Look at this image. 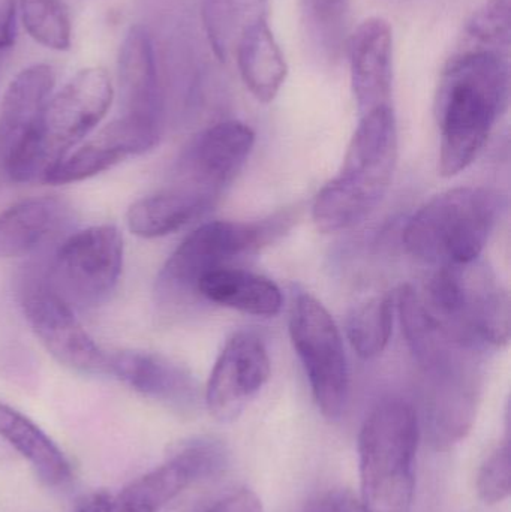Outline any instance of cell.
Returning <instances> with one entry per match:
<instances>
[{"label": "cell", "mask_w": 511, "mask_h": 512, "mask_svg": "<svg viewBox=\"0 0 511 512\" xmlns=\"http://www.w3.org/2000/svg\"><path fill=\"white\" fill-rule=\"evenodd\" d=\"M510 98L509 56L459 50L438 84L435 116L440 126L441 176L453 177L476 161Z\"/></svg>", "instance_id": "cell-1"}, {"label": "cell", "mask_w": 511, "mask_h": 512, "mask_svg": "<svg viewBox=\"0 0 511 512\" xmlns=\"http://www.w3.org/2000/svg\"><path fill=\"white\" fill-rule=\"evenodd\" d=\"M398 162V128L392 107L365 114L351 138L344 164L314 201L318 230L341 233L362 224L386 197Z\"/></svg>", "instance_id": "cell-2"}, {"label": "cell", "mask_w": 511, "mask_h": 512, "mask_svg": "<svg viewBox=\"0 0 511 512\" xmlns=\"http://www.w3.org/2000/svg\"><path fill=\"white\" fill-rule=\"evenodd\" d=\"M420 421L401 399L372 409L360 430L362 502L369 512H411Z\"/></svg>", "instance_id": "cell-3"}, {"label": "cell", "mask_w": 511, "mask_h": 512, "mask_svg": "<svg viewBox=\"0 0 511 512\" xmlns=\"http://www.w3.org/2000/svg\"><path fill=\"white\" fill-rule=\"evenodd\" d=\"M503 198L486 188H455L426 203L404 230L408 254L426 264H468L488 245Z\"/></svg>", "instance_id": "cell-4"}, {"label": "cell", "mask_w": 511, "mask_h": 512, "mask_svg": "<svg viewBox=\"0 0 511 512\" xmlns=\"http://www.w3.org/2000/svg\"><path fill=\"white\" fill-rule=\"evenodd\" d=\"M420 295L429 312L465 345L483 352L509 343V292L480 259L438 268Z\"/></svg>", "instance_id": "cell-5"}, {"label": "cell", "mask_w": 511, "mask_h": 512, "mask_svg": "<svg viewBox=\"0 0 511 512\" xmlns=\"http://www.w3.org/2000/svg\"><path fill=\"white\" fill-rule=\"evenodd\" d=\"M290 221L287 215L255 224L216 221L189 234L158 274L155 297L159 309L177 313L194 304L198 282L206 274L260 251L281 236Z\"/></svg>", "instance_id": "cell-6"}, {"label": "cell", "mask_w": 511, "mask_h": 512, "mask_svg": "<svg viewBox=\"0 0 511 512\" xmlns=\"http://www.w3.org/2000/svg\"><path fill=\"white\" fill-rule=\"evenodd\" d=\"M113 86L104 69L78 72L62 90L48 99L35 137L5 171L12 182L45 180L107 114Z\"/></svg>", "instance_id": "cell-7"}, {"label": "cell", "mask_w": 511, "mask_h": 512, "mask_svg": "<svg viewBox=\"0 0 511 512\" xmlns=\"http://www.w3.org/2000/svg\"><path fill=\"white\" fill-rule=\"evenodd\" d=\"M122 264L119 230L113 225H99L65 240L41 276L71 309H93L113 294Z\"/></svg>", "instance_id": "cell-8"}, {"label": "cell", "mask_w": 511, "mask_h": 512, "mask_svg": "<svg viewBox=\"0 0 511 512\" xmlns=\"http://www.w3.org/2000/svg\"><path fill=\"white\" fill-rule=\"evenodd\" d=\"M290 337L321 414L336 420L344 412L350 391L344 340L329 310L308 292L294 300Z\"/></svg>", "instance_id": "cell-9"}, {"label": "cell", "mask_w": 511, "mask_h": 512, "mask_svg": "<svg viewBox=\"0 0 511 512\" xmlns=\"http://www.w3.org/2000/svg\"><path fill=\"white\" fill-rule=\"evenodd\" d=\"M254 144V131L245 123H216L192 138L180 153L170 186L215 206L248 161Z\"/></svg>", "instance_id": "cell-10"}, {"label": "cell", "mask_w": 511, "mask_h": 512, "mask_svg": "<svg viewBox=\"0 0 511 512\" xmlns=\"http://www.w3.org/2000/svg\"><path fill=\"white\" fill-rule=\"evenodd\" d=\"M20 304L33 333L60 364L87 375H108L110 355L93 342L71 307L45 285L42 276L27 279Z\"/></svg>", "instance_id": "cell-11"}, {"label": "cell", "mask_w": 511, "mask_h": 512, "mask_svg": "<svg viewBox=\"0 0 511 512\" xmlns=\"http://www.w3.org/2000/svg\"><path fill=\"white\" fill-rule=\"evenodd\" d=\"M269 352L248 331L233 334L219 354L206 387V405L219 421H233L263 390L270 378Z\"/></svg>", "instance_id": "cell-12"}, {"label": "cell", "mask_w": 511, "mask_h": 512, "mask_svg": "<svg viewBox=\"0 0 511 512\" xmlns=\"http://www.w3.org/2000/svg\"><path fill=\"white\" fill-rule=\"evenodd\" d=\"M161 129L128 117H117L92 141L69 153L45 177L51 185L81 182L110 170L128 156L147 152L158 144Z\"/></svg>", "instance_id": "cell-13"}, {"label": "cell", "mask_w": 511, "mask_h": 512, "mask_svg": "<svg viewBox=\"0 0 511 512\" xmlns=\"http://www.w3.org/2000/svg\"><path fill=\"white\" fill-rule=\"evenodd\" d=\"M108 373L147 399L179 414H192L200 406L201 391L194 376L164 355L120 351L110 355Z\"/></svg>", "instance_id": "cell-14"}, {"label": "cell", "mask_w": 511, "mask_h": 512, "mask_svg": "<svg viewBox=\"0 0 511 512\" xmlns=\"http://www.w3.org/2000/svg\"><path fill=\"white\" fill-rule=\"evenodd\" d=\"M53 86V69L48 65H33L23 69L6 89L0 107V170L3 173L35 137Z\"/></svg>", "instance_id": "cell-15"}, {"label": "cell", "mask_w": 511, "mask_h": 512, "mask_svg": "<svg viewBox=\"0 0 511 512\" xmlns=\"http://www.w3.org/2000/svg\"><path fill=\"white\" fill-rule=\"evenodd\" d=\"M351 84L360 114L390 107L393 80V36L383 18H368L351 36Z\"/></svg>", "instance_id": "cell-16"}, {"label": "cell", "mask_w": 511, "mask_h": 512, "mask_svg": "<svg viewBox=\"0 0 511 512\" xmlns=\"http://www.w3.org/2000/svg\"><path fill=\"white\" fill-rule=\"evenodd\" d=\"M119 86L120 116L140 120L162 131L164 96L152 39L144 27H131L120 45Z\"/></svg>", "instance_id": "cell-17"}, {"label": "cell", "mask_w": 511, "mask_h": 512, "mask_svg": "<svg viewBox=\"0 0 511 512\" xmlns=\"http://www.w3.org/2000/svg\"><path fill=\"white\" fill-rule=\"evenodd\" d=\"M68 204L57 197L20 201L0 213V258L33 254L69 221Z\"/></svg>", "instance_id": "cell-18"}, {"label": "cell", "mask_w": 511, "mask_h": 512, "mask_svg": "<svg viewBox=\"0 0 511 512\" xmlns=\"http://www.w3.org/2000/svg\"><path fill=\"white\" fill-rule=\"evenodd\" d=\"M197 298L264 318L278 315L284 304L281 289L273 280L234 267L206 274L198 282Z\"/></svg>", "instance_id": "cell-19"}, {"label": "cell", "mask_w": 511, "mask_h": 512, "mask_svg": "<svg viewBox=\"0 0 511 512\" xmlns=\"http://www.w3.org/2000/svg\"><path fill=\"white\" fill-rule=\"evenodd\" d=\"M236 53L240 75L249 92L260 102L273 101L287 78L288 66L266 20L243 32Z\"/></svg>", "instance_id": "cell-20"}, {"label": "cell", "mask_w": 511, "mask_h": 512, "mask_svg": "<svg viewBox=\"0 0 511 512\" xmlns=\"http://www.w3.org/2000/svg\"><path fill=\"white\" fill-rule=\"evenodd\" d=\"M212 207L203 198L168 186L164 191L132 204L126 213V224L135 236L158 239L182 230L206 215Z\"/></svg>", "instance_id": "cell-21"}, {"label": "cell", "mask_w": 511, "mask_h": 512, "mask_svg": "<svg viewBox=\"0 0 511 512\" xmlns=\"http://www.w3.org/2000/svg\"><path fill=\"white\" fill-rule=\"evenodd\" d=\"M0 438L32 465L39 480L47 486H65L71 480V465L59 447L33 421L3 402H0Z\"/></svg>", "instance_id": "cell-22"}, {"label": "cell", "mask_w": 511, "mask_h": 512, "mask_svg": "<svg viewBox=\"0 0 511 512\" xmlns=\"http://www.w3.org/2000/svg\"><path fill=\"white\" fill-rule=\"evenodd\" d=\"M267 0H203V21L216 56L225 60L248 27L266 20Z\"/></svg>", "instance_id": "cell-23"}, {"label": "cell", "mask_w": 511, "mask_h": 512, "mask_svg": "<svg viewBox=\"0 0 511 512\" xmlns=\"http://www.w3.org/2000/svg\"><path fill=\"white\" fill-rule=\"evenodd\" d=\"M396 300L393 295H378L357 306L347 322L351 348L362 360L383 354L393 333Z\"/></svg>", "instance_id": "cell-24"}, {"label": "cell", "mask_w": 511, "mask_h": 512, "mask_svg": "<svg viewBox=\"0 0 511 512\" xmlns=\"http://www.w3.org/2000/svg\"><path fill=\"white\" fill-rule=\"evenodd\" d=\"M303 24L315 50L338 59L347 33L348 0H302Z\"/></svg>", "instance_id": "cell-25"}, {"label": "cell", "mask_w": 511, "mask_h": 512, "mask_svg": "<svg viewBox=\"0 0 511 512\" xmlns=\"http://www.w3.org/2000/svg\"><path fill=\"white\" fill-rule=\"evenodd\" d=\"M511 0H486L465 27L461 50L494 51L509 56Z\"/></svg>", "instance_id": "cell-26"}, {"label": "cell", "mask_w": 511, "mask_h": 512, "mask_svg": "<svg viewBox=\"0 0 511 512\" xmlns=\"http://www.w3.org/2000/svg\"><path fill=\"white\" fill-rule=\"evenodd\" d=\"M21 17L39 44L59 51L71 47V20L62 0H21Z\"/></svg>", "instance_id": "cell-27"}, {"label": "cell", "mask_w": 511, "mask_h": 512, "mask_svg": "<svg viewBox=\"0 0 511 512\" xmlns=\"http://www.w3.org/2000/svg\"><path fill=\"white\" fill-rule=\"evenodd\" d=\"M477 492L485 504L495 505L510 495V444L509 439L498 445L480 466L477 475Z\"/></svg>", "instance_id": "cell-28"}, {"label": "cell", "mask_w": 511, "mask_h": 512, "mask_svg": "<svg viewBox=\"0 0 511 512\" xmlns=\"http://www.w3.org/2000/svg\"><path fill=\"white\" fill-rule=\"evenodd\" d=\"M306 512H369L360 499L348 490H335L320 496Z\"/></svg>", "instance_id": "cell-29"}, {"label": "cell", "mask_w": 511, "mask_h": 512, "mask_svg": "<svg viewBox=\"0 0 511 512\" xmlns=\"http://www.w3.org/2000/svg\"><path fill=\"white\" fill-rule=\"evenodd\" d=\"M207 512H264L260 499L248 489H240L213 505Z\"/></svg>", "instance_id": "cell-30"}, {"label": "cell", "mask_w": 511, "mask_h": 512, "mask_svg": "<svg viewBox=\"0 0 511 512\" xmlns=\"http://www.w3.org/2000/svg\"><path fill=\"white\" fill-rule=\"evenodd\" d=\"M15 38V0H0V50L11 47Z\"/></svg>", "instance_id": "cell-31"}]
</instances>
